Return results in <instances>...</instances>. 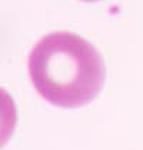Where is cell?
Returning <instances> with one entry per match:
<instances>
[{"instance_id": "obj_1", "label": "cell", "mask_w": 143, "mask_h": 150, "mask_svg": "<svg viewBox=\"0 0 143 150\" xmlns=\"http://www.w3.org/2000/svg\"><path fill=\"white\" fill-rule=\"evenodd\" d=\"M37 93L59 107H80L100 93L106 67L93 45L70 32H55L37 42L29 56Z\"/></svg>"}, {"instance_id": "obj_2", "label": "cell", "mask_w": 143, "mask_h": 150, "mask_svg": "<svg viewBox=\"0 0 143 150\" xmlns=\"http://www.w3.org/2000/svg\"><path fill=\"white\" fill-rule=\"evenodd\" d=\"M84 1H96V0H84Z\"/></svg>"}]
</instances>
